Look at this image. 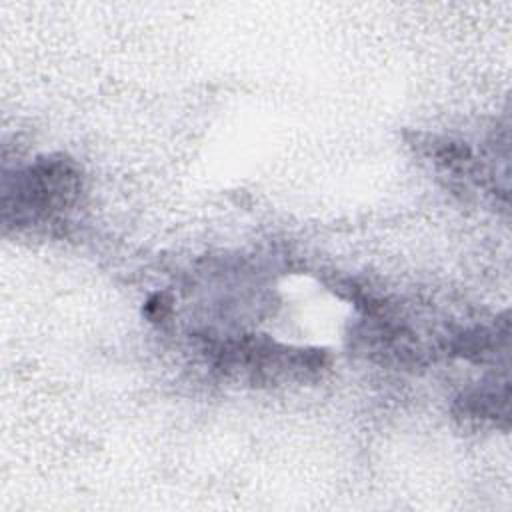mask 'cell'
I'll return each instance as SVG.
<instances>
[{
    "mask_svg": "<svg viewBox=\"0 0 512 512\" xmlns=\"http://www.w3.org/2000/svg\"><path fill=\"white\" fill-rule=\"evenodd\" d=\"M82 190L80 168L66 156H44L20 170L4 186L2 218L6 226L50 222L66 214Z\"/></svg>",
    "mask_w": 512,
    "mask_h": 512,
    "instance_id": "cell-1",
    "label": "cell"
},
{
    "mask_svg": "<svg viewBox=\"0 0 512 512\" xmlns=\"http://www.w3.org/2000/svg\"><path fill=\"white\" fill-rule=\"evenodd\" d=\"M218 364L224 370H244L258 380H276L280 376H298L322 368V354L306 350H290L272 342H258L254 338L222 344L218 350Z\"/></svg>",
    "mask_w": 512,
    "mask_h": 512,
    "instance_id": "cell-2",
    "label": "cell"
}]
</instances>
